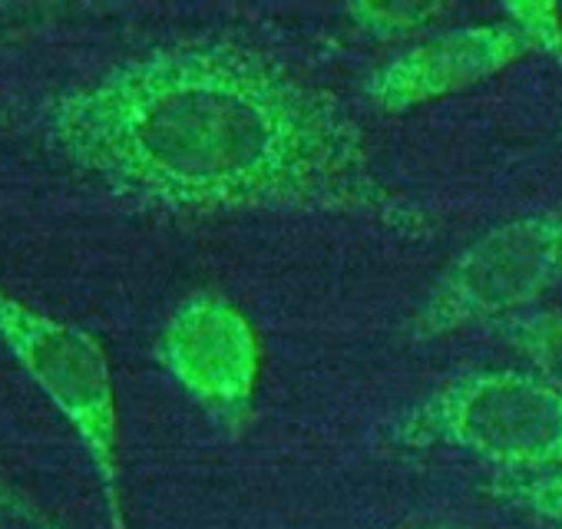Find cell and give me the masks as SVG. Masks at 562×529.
I'll return each instance as SVG.
<instances>
[{
  "instance_id": "cell-1",
  "label": "cell",
  "mask_w": 562,
  "mask_h": 529,
  "mask_svg": "<svg viewBox=\"0 0 562 529\" xmlns=\"http://www.w3.org/2000/svg\"><path fill=\"white\" fill-rule=\"evenodd\" d=\"M47 136L110 192L176 215L341 212L424 225L328 90L235 41L166 44L106 70L50 106Z\"/></svg>"
},
{
  "instance_id": "cell-2",
  "label": "cell",
  "mask_w": 562,
  "mask_h": 529,
  "mask_svg": "<svg viewBox=\"0 0 562 529\" xmlns=\"http://www.w3.org/2000/svg\"><path fill=\"white\" fill-rule=\"evenodd\" d=\"M414 447H450L499 470L539 476L562 470V394L539 374H463L397 420Z\"/></svg>"
},
{
  "instance_id": "cell-3",
  "label": "cell",
  "mask_w": 562,
  "mask_h": 529,
  "mask_svg": "<svg viewBox=\"0 0 562 529\" xmlns=\"http://www.w3.org/2000/svg\"><path fill=\"white\" fill-rule=\"evenodd\" d=\"M562 275V205L486 228L443 269L414 315L417 338L450 335L532 305Z\"/></svg>"
},
{
  "instance_id": "cell-4",
  "label": "cell",
  "mask_w": 562,
  "mask_h": 529,
  "mask_svg": "<svg viewBox=\"0 0 562 529\" xmlns=\"http://www.w3.org/2000/svg\"><path fill=\"white\" fill-rule=\"evenodd\" d=\"M0 341L77 430L103 480L113 529H123L120 414L110 361L100 341L77 325L34 312L4 289H0Z\"/></svg>"
},
{
  "instance_id": "cell-5",
  "label": "cell",
  "mask_w": 562,
  "mask_h": 529,
  "mask_svg": "<svg viewBox=\"0 0 562 529\" xmlns=\"http://www.w3.org/2000/svg\"><path fill=\"white\" fill-rule=\"evenodd\" d=\"M166 374L222 427L241 430L261 371V345L245 312L218 292L186 299L159 335Z\"/></svg>"
},
{
  "instance_id": "cell-6",
  "label": "cell",
  "mask_w": 562,
  "mask_h": 529,
  "mask_svg": "<svg viewBox=\"0 0 562 529\" xmlns=\"http://www.w3.org/2000/svg\"><path fill=\"white\" fill-rule=\"evenodd\" d=\"M532 54V44L509 24L457 27L414 44L387 60L368 80V97L384 113H404L420 103L470 90Z\"/></svg>"
},
{
  "instance_id": "cell-7",
  "label": "cell",
  "mask_w": 562,
  "mask_h": 529,
  "mask_svg": "<svg viewBox=\"0 0 562 529\" xmlns=\"http://www.w3.org/2000/svg\"><path fill=\"white\" fill-rule=\"evenodd\" d=\"M516 351L529 361L532 374L562 394V315L522 318L509 328Z\"/></svg>"
},
{
  "instance_id": "cell-8",
  "label": "cell",
  "mask_w": 562,
  "mask_h": 529,
  "mask_svg": "<svg viewBox=\"0 0 562 529\" xmlns=\"http://www.w3.org/2000/svg\"><path fill=\"white\" fill-rule=\"evenodd\" d=\"M364 34L374 37H404L420 27H430L437 18L447 14V8L437 4H351L345 11Z\"/></svg>"
},
{
  "instance_id": "cell-9",
  "label": "cell",
  "mask_w": 562,
  "mask_h": 529,
  "mask_svg": "<svg viewBox=\"0 0 562 529\" xmlns=\"http://www.w3.org/2000/svg\"><path fill=\"white\" fill-rule=\"evenodd\" d=\"M496 493L513 503L516 509L542 519L552 529H562V470L552 473H539V476H526V480H509L499 483Z\"/></svg>"
},
{
  "instance_id": "cell-10",
  "label": "cell",
  "mask_w": 562,
  "mask_h": 529,
  "mask_svg": "<svg viewBox=\"0 0 562 529\" xmlns=\"http://www.w3.org/2000/svg\"><path fill=\"white\" fill-rule=\"evenodd\" d=\"M503 18L532 44V50L562 57V21L552 4H509L503 8Z\"/></svg>"
}]
</instances>
